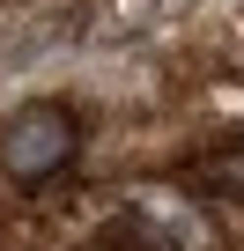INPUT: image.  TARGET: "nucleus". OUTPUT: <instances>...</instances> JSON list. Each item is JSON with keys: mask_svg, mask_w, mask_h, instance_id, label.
Returning a JSON list of instances; mask_svg holds the SVG:
<instances>
[{"mask_svg": "<svg viewBox=\"0 0 244 251\" xmlns=\"http://www.w3.org/2000/svg\"><path fill=\"white\" fill-rule=\"evenodd\" d=\"M74 155V111L67 103H23L0 118V163L15 177H52Z\"/></svg>", "mask_w": 244, "mask_h": 251, "instance_id": "f257e3e1", "label": "nucleus"}, {"mask_svg": "<svg viewBox=\"0 0 244 251\" xmlns=\"http://www.w3.org/2000/svg\"><path fill=\"white\" fill-rule=\"evenodd\" d=\"M200 177L215 192H244V155H215V163H200Z\"/></svg>", "mask_w": 244, "mask_h": 251, "instance_id": "f03ea898", "label": "nucleus"}]
</instances>
